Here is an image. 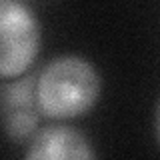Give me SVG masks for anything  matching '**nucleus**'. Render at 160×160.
Masks as SVG:
<instances>
[{"label": "nucleus", "mask_w": 160, "mask_h": 160, "mask_svg": "<svg viewBox=\"0 0 160 160\" xmlns=\"http://www.w3.org/2000/svg\"><path fill=\"white\" fill-rule=\"evenodd\" d=\"M100 74L80 56H58L36 78V106L48 118H78L96 104Z\"/></svg>", "instance_id": "f257e3e1"}, {"label": "nucleus", "mask_w": 160, "mask_h": 160, "mask_svg": "<svg viewBox=\"0 0 160 160\" xmlns=\"http://www.w3.org/2000/svg\"><path fill=\"white\" fill-rule=\"evenodd\" d=\"M24 156L30 160H88L94 158V152L84 134L70 126L54 124L34 134Z\"/></svg>", "instance_id": "7ed1b4c3"}, {"label": "nucleus", "mask_w": 160, "mask_h": 160, "mask_svg": "<svg viewBox=\"0 0 160 160\" xmlns=\"http://www.w3.org/2000/svg\"><path fill=\"white\" fill-rule=\"evenodd\" d=\"M156 134H158V142H160V102L156 108Z\"/></svg>", "instance_id": "39448f33"}, {"label": "nucleus", "mask_w": 160, "mask_h": 160, "mask_svg": "<svg viewBox=\"0 0 160 160\" xmlns=\"http://www.w3.org/2000/svg\"><path fill=\"white\" fill-rule=\"evenodd\" d=\"M36 124H38V116H36L34 110H20V112L8 114L6 132L12 138L22 140V138H26V136H30V134L34 132Z\"/></svg>", "instance_id": "20e7f679"}, {"label": "nucleus", "mask_w": 160, "mask_h": 160, "mask_svg": "<svg viewBox=\"0 0 160 160\" xmlns=\"http://www.w3.org/2000/svg\"><path fill=\"white\" fill-rule=\"evenodd\" d=\"M40 50V24L16 0H0V78L26 72Z\"/></svg>", "instance_id": "f03ea898"}]
</instances>
